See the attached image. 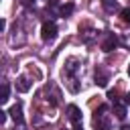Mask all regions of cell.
I'll list each match as a JSON object with an SVG mask.
<instances>
[{"mask_svg": "<svg viewBox=\"0 0 130 130\" xmlns=\"http://www.w3.org/2000/svg\"><path fill=\"white\" fill-rule=\"evenodd\" d=\"M24 4H35V0H22Z\"/></svg>", "mask_w": 130, "mask_h": 130, "instance_id": "13", "label": "cell"}, {"mask_svg": "<svg viewBox=\"0 0 130 130\" xmlns=\"http://www.w3.org/2000/svg\"><path fill=\"white\" fill-rule=\"evenodd\" d=\"M16 89L22 91V93L28 91V89H30V81H28L26 77H18V79H16Z\"/></svg>", "mask_w": 130, "mask_h": 130, "instance_id": "4", "label": "cell"}, {"mask_svg": "<svg viewBox=\"0 0 130 130\" xmlns=\"http://www.w3.org/2000/svg\"><path fill=\"white\" fill-rule=\"evenodd\" d=\"M6 114H8V112H0V124L6 122Z\"/></svg>", "mask_w": 130, "mask_h": 130, "instance_id": "12", "label": "cell"}, {"mask_svg": "<svg viewBox=\"0 0 130 130\" xmlns=\"http://www.w3.org/2000/svg\"><path fill=\"white\" fill-rule=\"evenodd\" d=\"M8 114L12 116V120H14L16 124H22V108H20V104H14Z\"/></svg>", "mask_w": 130, "mask_h": 130, "instance_id": "3", "label": "cell"}, {"mask_svg": "<svg viewBox=\"0 0 130 130\" xmlns=\"http://www.w3.org/2000/svg\"><path fill=\"white\" fill-rule=\"evenodd\" d=\"M128 73H130V67H128Z\"/></svg>", "mask_w": 130, "mask_h": 130, "instance_id": "16", "label": "cell"}, {"mask_svg": "<svg viewBox=\"0 0 130 130\" xmlns=\"http://www.w3.org/2000/svg\"><path fill=\"white\" fill-rule=\"evenodd\" d=\"M120 16H122V20H124L126 24H130V8H124V10L120 12Z\"/></svg>", "mask_w": 130, "mask_h": 130, "instance_id": "8", "label": "cell"}, {"mask_svg": "<svg viewBox=\"0 0 130 130\" xmlns=\"http://www.w3.org/2000/svg\"><path fill=\"white\" fill-rule=\"evenodd\" d=\"M95 83H98V85H100V87H106V85H108V79H106V77H104V75H100V77H98V75H95Z\"/></svg>", "mask_w": 130, "mask_h": 130, "instance_id": "11", "label": "cell"}, {"mask_svg": "<svg viewBox=\"0 0 130 130\" xmlns=\"http://www.w3.org/2000/svg\"><path fill=\"white\" fill-rule=\"evenodd\" d=\"M8 100V85H2V91H0V102L4 104Z\"/></svg>", "mask_w": 130, "mask_h": 130, "instance_id": "10", "label": "cell"}, {"mask_svg": "<svg viewBox=\"0 0 130 130\" xmlns=\"http://www.w3.org/2000/svg\"><path fill=\"white\" fill-rule=\"evenodd\" d=\"M114 114H116V118L124 120V118H126V108H124L122 104H116V106H114Z\"/></svg>", "mask_w": 130, "mask_h": 130, "instance_id": "6", "label": "cell"}, {"mask_svg": "<svg viewBox=\"0 0 130 130\" xmlns=\"http://www.w3.org/2000/svg\"><path fill=\"white\" fill-rule=\"evenodd\" d=\"M116 43H118V39H116L114 35H110V37H108V41H106V43L102 45V49H104V51L108 53V51H112V49L116 47Z\"/></svg>", "mask_w": 130, "mask_h": 130, "instance_id": "5", "label": "cell"}, {"mask_svg": "<svg viewBox=\"0 0 130 130\" xmlns=\"http://www.w3.org/2000/svg\"><path fill=\"white\" fill-rule=\"evenodd\" d=\"M67 114H69V120L73 122V126H77V124H81V112H79V108L77 106H67Z\"/></svg>", "mask_w": 130, "mask_h": 130, "instance_id": "2", "label": "cell"}, {"mask_svg": "<svg viewBox=\"0 0 130 130\" xmlns=\"http://www.w3.org/2000/svg\"><path fill=\"white\" fill-rule=\"evenodd\" d=\"M41 37H43V41H47V43L55 41V39H57V24H55V22H45V24L41 26Z\"/></svg>", "mask_w": 130, "mask_h": 130, "instance_id": "1", "label": "cell"}, {"mask_svg": "<svg viewBox=\"0 0 130 130\" xmlns=\"http://www.w3.org/2000/svg\"><path fill=\"white\" fill-rule=\"evenodd\" d=\"M71 12H73V4H71V2H69V4H63V6H61V16H63V18H65V16H69Z\"/></svg>", "mask_w": 130, "mask_h": 130, "instance_id": "7", "label": "cell"}, {"mask_svg": "<svg viewBox=\"0 0 130 130\" xmlns=\"http://www.w3.org/2000/svg\"><path fill=\"white\" fill-rule=\"evenodd\" d=\"M124 102H126V104H128V106H130V93H128V95H126V100H124Z\"/></svg>", "mask_w": 130, "mask_h": 130, "instance_id": "14", "label": "cell"}, {"mask_svg": "<svg viewBox=\"0 0 130 130\" xmlns=\"http://www.w3.org/2000/svg\"><path fill=\"white\" fill-rule=\"evenodd\" d=\"M102 4H104L106 10H114L116 8V0H102Z\"/></svg>", "mask_w": 130, "mask_h": 130, "instance_id": "9", "label": "cell"}, {"mask_svg": "<svg viewBox=\"0 0 130 130\" xmlns=\"http://www.w3.org/2000/svg\"><path fill=\"white\" fill-rule=\"evenodd\" d=\"M73 130H83V128H81V124H77V126H73Z\"/></svg>", "mask_w": 130, "mask_h": 130, "instance_id": "15", "label": "cell"}]
</instances>
